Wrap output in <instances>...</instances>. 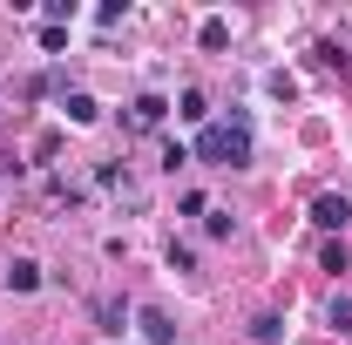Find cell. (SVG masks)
<instances>
[{
    "mask_svg": "<svg viewBox=\"0 0 352 345\" xmlns=\"http://www.w3.org/2000/svg\"><path fill=\"white\" fill-rule=\"evenodd\" d=\"M311 223H318V230H346V223H352V203H346V197H332V190H325V197L311 203Z\"/></svg>",
    "mask_w": 352,
    "mask_h": 345,
    "instance_id": "277c9868",
    "label": "cell"
},
{
    "mask_svg": "<svg viewBox=\"0 0 352 345\" xmlns=\"http://www.w3.org/2000/svg\"><path fill=\"white\" fill-rule=\"evenodd\" d=\"M163 115H170V102H163L156 88H142V95L129 102V115H122V122H129L135 135H149V129H163Z\"/></svg>",
    "mask_w": 352,
    "mask_h": 345,
    "instance_id": "7a4b0ae2",
    "label": "cell"
},
{
    "mask_svg": "<svg viewBox=\"0 0 352 345\" xmlns=\"http://www.w3.org/2000/svg\"><path fill=\"white\" fill-rule=\"evenodd\" d=\"M135 325H142V339H149V345H170V339H176V325L156 311V304H142V311H135Z\"/></svg>",
    "mask_w": 352,
    "mask_h": 345,
    "instance_id": "8992f818",
    "label": "cell"
},
{
    "mask_svg": "<svg viewBox=\"0 0 352 345\" xmlns=\"http://www.w3.org/2000/svg\"><path fill=\"white\" fill-rule=\"evenodd\" d=\"M311 54H318V68H346V54H339V41H318Z\"/></svg>",
    "mask_w": 352,
    "mask_h": 345,
    "instance_id": "e0dca14e",
    "label": "cell"
},
{
    "mask_svg": "<svg viewBox=\"0 0 352 345\" xmlns=\"http://www.w3.org/2000/svg\"><path fill=\"white\" fill-rule=\"evenodd\" d=\"M61 115H68L75 129H95V122H102V102H95L88 88H68V95H61Z\"/></svg>",
    "mask_w": 352,
    "mask_h": 345,
    "instance_id": "3957f363",
    "label": "cell"
},
{
    "mask_svg": "<svg viewBox=\"0 0 352 345\" xmlns=\"http://www.w3.org/2000/svg\"><path fill=\"white\" fill-rule=\"evenodd\" d=\"M170 271H197V251H190L183 237H170Z\"/></svg>",
    "mask_w": 352,
    "mask_h": 345,
    "instance_id": "5bb4252c",
    "label": "cell"
},
{
    "mask_svg": "<svg viewBox=\"0 0 352 345\" xmlns=\"http://www.w3.org/2000/svg\"><path fill=\"white\" fill-rule=\"evenodd\" d=\"M325 325H339V332H352V298H332V304H325Z\"/></svg>",
    "mask_w": 352,
    "mask_h": 345,
    "instance_id": "4fadbf2b",
    "label": "cell"
},
{
    "mask_svg": "<svg viewBox=\"0 0 352 345\" xmlns=\"http://www.w3.org/2000/svg\"><path fill=\"white\" fill-rule=\"evenodd\" d=\"M190 163V142H163V170H183Z\"/></svg>",
    "mask_w": 352,
    "mask_h": 345,
    "instance_id": "ac0fdd59",
    "label": "cell"
},
{
    "mask_svg": "<svg viewBox=\"0 0 352 345\" xmlns=\"http://www.w3.org/2000/svg\"><path fill=\"white\" fill-rule=\"evenodd\" d=\"M318 264L339 278V271H352V251H346V244H325V251H318Z\"/></svg>",
    "mask_w": 352,
    "mask_h": 345,
    "instance_id": "7c38bea8",
    "label": "cell"
},
{
    "mask_svg": "<svg viewBox=\"0 0 352 345\" xmlns=\"http://www.w3.org/2000/svg\"><path fill=\"white\" fill-rule=\"evenodd\" d=\"M190 156H197V163H210V170H244V163H251V115L204 122L197 142H190Z\"/></svg>",
    "mask_w": 352,
    "mask_h": 345,
    "instance_id": "6da1fadb",
    "label": "cell"
},
{
    "mask_svg": "<svg viewBox=\"0 0 352 345\" xmlns=\"http://www.w3.org/2000/svg\"><path fill=\"white\" fill-rule=\"evenodd\" d=\"M197 41H204V47H210V54H217V47L230 41V21H223V14H210V21L197 27Z\"/></svg>",
    "mask_w": 352,
    "mask_h": 345,
    "instance_id": "9c48e42d",
    "label": "cell"
},
{
    "mask_svg": "<svg viewBox=\"0 0 352 345\" xmlns=\"http://www.w3.org/2000/svg\"><path fill=\"white\" fill-rule=\"evenodd\" d=\"M176 115H183V122H210V95H204V88H183V95H176Z\"/></svg>",
    "mask_w": 352,
    "mask_h": 345,
    "instance_id": "52a82bcc",
    "label": "cell"
},
{
    "mask_svg": "<svg viewBox=\"0 0 352 345\" xmlns=\"http://www.w3.org/2000/svg\"><path fill=\"white\" fill-rule=\"evenodd\" d=\"M204 237H230V210H204Z\"/></svg>",
    "mask_w": 352,
    "mask_h": 345,
    "instance_id": "2e32d148",
    "label": "cell"
},
{
    "mask_svg": "<svg viewBox=\"0 0 352 345\" xmlns=\"http://www.w3.org/2000/svg\"><path fill=\"white\" fill-rule=\"evenodd\" d=\"M7 291H21V298L41 291V264H34V258H14V264H7Z\"/></svg>",
    "mask_w": 352,
    "mask_h": 345,
    "instance_id": "5b68a950",
    "label": "cell"
},
{
    "mask_svg": "<svg viewBox=\"0 0 352 345\" xmlns=\"http://www.w3.org/2000/svg\"><path fill=\"white\" fill-rule=\"evenodd\" d=\"M251 339H258V345H278V339H285V325L264 311V318H251Z\"/></svg>",
    "mask_w": 352,
    "mask_h": 345,
    "instance_id": "8fae6325",
    "label": "cell"
},
{
    "mask_svg": "<svg viewBox=\"0 0 352 345\" xmlns=\"http://www.w3.org/2000/svg\"><path fill=\"white\" fill-rule=\"evenodd\" d=\"M122 318H129V311H122V298H102V304H95V325H102L109 339L122 332Z\"/></svg>",
    "mask_w": 352,
    "mask_h": 345,
    "instance_id": "ba28073f",
    "label": "cell"
},
{
    "mask_svg": "<svg viewBox=\"0 0 352 345\" xmlns=\"http://www.w3.org/2000/svg\"><path fill=\"white\" fill-rule=\"evenodd\" d=\"M47 197H54V203H68V210H75V203H82V183H68V176H47Z\"/></svg>",
    "mask_w": 352,
    "mask_h": 345,
    "instance_id": "30bf717a",
    "label": "cell"
},
{
    "mask_svg": "<svg viewBox=\"0 0 352 345\" xmlns=\"http://www.w3.org/2000/svg\"><path fill=\"white\" fill-rule=\"evenodd\" d=\"M264 88H271V95H278V102H292V95H298V82H292V75H285V68H278V75H271V82H264Z\"/></svg>",
    "mask_w": 352,
    "mask_h": 345,
    "instance_id": "d6986e66",
    "label": "cell"
},
{
    "mask_svg": "<svg viewBox=\"0 0 352 345\" xmlns=\"http://www.w3.org/2000/svg\"><path fill=\"white\" fill-rule=\"evenodd\" d=\"M41 14H47V27H68V21H75V0H47Z\"/></svg>",
    "mask_w": 352,
    "mask_h": 345,
    "instance_id": "9a60e30c",
    "label": "cell"
}]
</instances>
